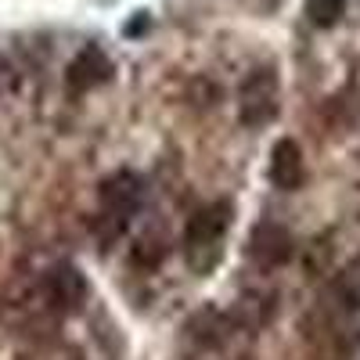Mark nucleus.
Instances as JSON below:
<instances>
[{"mask_svg":"<svg viewBox=\"0 0 360 360\" xmlns=\"http://www.w3.org/2000/svg\"><path fill=\"white\" fill-rule=\"evenodd\" d=\"M274 115H278V76L274 69H252L238 86V119L249 130H259Z\"/></svg>","mask_w":360,"mask_h":360,"instance_id":"obj_3","label":"nucleus"},{"mask_svg":"<svg viewBox=\"0 0 360 360\" xmlns=\"http://www.w3.org/2000/svg\"><path fill=\"white\" fill-rule=\"evenodd\" d=\"M47 295L54 299V307H62V310H76L83 299H86V281L76 266L62 263V266H54L51 274H47Z\"/></svg>","mask_w":360,"mask_h":360,"instance_id":"obj_7","label":"nucleus"},{"mask_svg":"<svg viewBox=\"0 0 360 360\" xmlns=\"http://www.w3.org/2000/svg\"><path fill=\"white\" fill-rule=\"evenodd\" d=\"M231 202H213V205H202L188 217L184 224V259L195 274H209L220 256H224V242H227V231H231Z\"/></svg>","mask_w":360,"mask_h":360,"instance_id":"obj_1","label":"nucleus"},{"mask_svg":"<svg viewBox=\"0 0 360 360\" xmlns=\"http://www.w3.org/2000/svg\"><path fill=\"white\" fill-rule=\"evenodd\" d=\"M141 198H144V184L137 173H115L101 184V217H98V227L105 238H115L130 224V217L141 209Z\"/></svg>","mask_w":360,"mask_h":360,"instance_id":"obj_2","label":"nucleus"},{"mask_svg":"<svg viewBox=\"0 0 360 360\" xmlns=\"http://www.w3.org/2000/svg\"><path fill=\"white\" fill-rule=\"evenodd\" d=\"M349 0H307V18L317 29H332L342 15H346Z\"/></svg>","mask_w":360,"mask_h":360,"instance_id":"obj_8","label":"nucleus"},{"mask_svg":"<svg viewBox=\"0 0 360 360\" xmlns=\"http://www.w3.org/2000/svg\"><path fill=\"white\" fill-rule=\"evenodd\" d=\"M335 295L349 310H360V259L342 266V274H335Z\"/></svg>","mask_w":360,"mask_h":360,"instance_id":"obj_9","label":"nucleus"},{"mask_svg":"<svg viewBox=\"0 0 360 360\" xmlns=\"http://www.w3.org/2000/svg\"><path fill=\"white\" fill-rule=\"evenodd\" d=\"M270 184H274L278 191H295L303 188L307 180V166H303V152H299V144L292 137H281L274 148H270Z\"/></svg>","mask_w":360,"mask_h":360,"instance_id":"obj_5","label":"nucleus"},{"mask_svg":"<svg viewBox=\"0 0 360 360\" xmlns=\"http://www.w3.org/2000/svg\"><path fill=\"white\" fill-rule=\"evenodd\" d=\"M108 76H112V62L101 47H83L65 69V83L72 94H86V90L101 86Z\"/></svg>","mask_w":360,"mask_h":360,"instance_id":"obj_6","label":"nucleus"},{"mask_svg":"<svg viewBox=\"0 0 360 360\" xmlns=\"http://www.w3.org/2000/svg\"><path fill=\"white\" fill-rule=\"evenodd\" d=\"M11 90H15V69H11L8 58H0V98L11 94Z\"/></svg>","mask_w":360,"mask_h":360,"instance_id":"obj_10","label":"nucleus"},{"mask_svg":"<svg viewBox=\"0 0 360 360\" xmlns=\"http://www.w3.org/2000/svg\"><path fill=\"white\" fill-rule=\"evenodd\" d=\"M295 252V242H292V234L288 227L274 224V220H263L252 227L249 234V259L259 266V270H278L292 259Z\"/></svg>","mask_w":360,"mask_h":360,"instance_id":"obj_4","label":"nucleus"}]
</instances>
